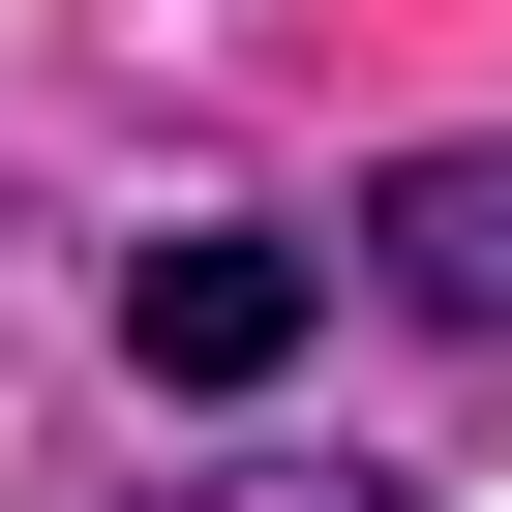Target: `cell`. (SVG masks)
<instances>
[{"mask_svg": "<svg viewBox=\"0 0 512 512\" xmlns=\"http://www.w3.org/2000/svg\"><path fill=\"white\" fill-rule=\"evenodd\" d=\"M121 362H151L181 422H241V392L302 362V241H272V211H211V241H151V272H121Z\"/></svg>", "mask_w": 512, "mask_h": 512, "instance_id": "1", "label": "cell"}, {"mask_svg": "<svg viewBox=\"0 0 512 512\" xmlns=\"http://www.w3.org/2000/svg\"><path fill=\"white\" fill-rule=\"evenodd\" d=\"M362 272H392L422 332H482V362H512V121H452V151H392V181H362Z\"/></svg>", "mask_w": 512, "mask_h": 512, "instance_id": "2", "label": "cell"}, {"mask_svg": "<svg viewBox=\"0 0 512 512\" xmlns=\"http://www.w3.org/2000/svg\"><path fill=\"white\" fill-rule=\"evenodd\" d=\"M151 512H392V482H362V452H181Z\"/></svg>", "mask_w": 512, "mask_h": 512, "instance_id": "3", "label": "cell"}]
</instances>
